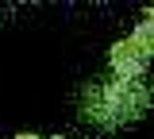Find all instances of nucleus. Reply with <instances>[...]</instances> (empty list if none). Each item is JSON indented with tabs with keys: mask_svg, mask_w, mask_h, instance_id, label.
<instances>
[{
	"mask_svg": "<svg viewBox=\"0 0 154 139\" xmlns=\"http://www.w3.org/2000/svg\"><path fill=\"white\" fill-rule=\"evenodd\" d=\"M16 139H42V135H31V131H23V135H16Z\"/></svg>",
	"mask_w": 154,
	"mask_h": 139,
	"instance_id": "3",
	"label": "nucleus"
},
{
	"mask_svg": "<svg viewBox=\"0 0 154 139\" xmlns=\"http://www.w3.org/2000/svg\"><path fill=\"white\" fill-rule=\"evenodd\" d=\"M81 112L96 128H123L150 112V85L146 77H100L85 85L81 93Z\"/></svg>",
	"mask_w": 154,
	"mask_h": 139,
	"instance_id": "1",
	"label": "nucleus"
},
{
	"mask_svg": "<svg viewBox=\"0 0 154 139\" xmlns=\"http://www.w3.org/2000/svg\"><path fill=\"white\" fill-rule=\"evenodd\" d=\"M154 54V27H150V12L143 16V23L135 27L127 39H119L108 50V74L112 77H146V66Z\"/></svg>",
	"mask_w": 154,
	"mask_h": 139,
	"instance_id": "2",
	"label": "nucleus"
},
{
	"mask_svg": "<svg viewBox=\"0 0 154 139\" xmlns=\"http://www.w3.org/2000/svg\"><path fill=\"white\" fill-rule=\"evenodd\" d=\"M46 139H66V135H46Z\"/></svg>",
	"mask_w": 154,
	"mask_h": 139,
	"instance_id": "4",
	"label": "nucleus"
}]
</instances>
